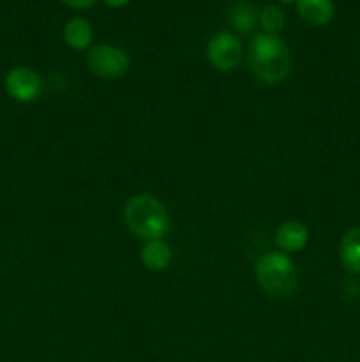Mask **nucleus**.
<instances>
[{
    "label": "nucleus",
    "mask_w": 360,
    "mask_h": 362,
    "mask_svg": "<svg viewBox=\"0 0 360 362\" xmlns=\"http://www.w3.org/2000/svg\"><path fill=\"white\" fill-rule=\"evenodd\" d=\"M124 225L138 239H162L169 230V216L161 200L152 194H134L124 205Z\"/></svg>",
    "instance_id": "f257e3e1"
},
{
    "label": "nucleus",
    "mask_w": 360,
    "mask_h": 362,
    "mask_svg": "<svg viewBox=\"0 0 360 362\" xmlns=\"http://www.w3.org/2000/svg\"><path fill=\"white\" fill-rule=\"evenodd\" d=\"M256 279L260 288L274 299H286L299 286V272L292 258L281 251H268L256 260Z\"/></svg>",
    "instance_id": "f03ea898"
},
{
    "label": "nucleus",
    "mask_w": 360,
    "mask_h": 362,
    "mask_svg": "<svg viewBox=\"0 0 360 362\" xmlns=\"http://www.w3.org/2000/svg\"><path fill=\"white\" fill-rule=\"evenodd\" d=\"M87 66L92 74L102 80H119L129 71L131 59L119 46L97 45L88 52Z\"/></svg>",
    "instance_id": "7ed1b4c3"
},
{
    "label": "nucleus",
    "mask_w": 360,
    "mask_h": 362,
    "mask_svg": "<svg viewBox=\"0 0 360 362\" xmlns=\"http://www.w3.org/2000/svg\"><path fill=\"white\" fill-rule=\"evenodd\" d=\"M207 59L217 71H233L242 60V45L232 32H217L207 45Z\"/></svg>",
    "instance_id": "20e7f679"
},
{
    "label": "nucleus",
    "mask_w": 360,
    "mask_h": 362,
    "mask_svg": "<svg viewBox=\"0 0 360 362\" xmlns=\"http://www.w3.org/2000/svg\"><path fill=\"white\" fill-rule=\"evenodd\" d=\"M7 94L20 103H32L41 95L42 80L30 67H14L6 76Z\"/></svg>",
    "instance_id": "39448f33"
},
{
    "label": "nucleus",
    "mask_w": 360,
    "mask_h": 362,
    "mask_svg": "<svg viewBox=\"0 0 360 362\" xmlns=\"http://www.w3.org/2000/svg\"><path fill=\"white\" fill-rule=\"evenodd\" d=\"M251 69H253L254 76L267 85H277L288 78L289 71H292V55L288 52L281 53V55L274 57V59L261 60V62H249Z\"/></svg>",
    "instance_id": "423d86ee"
},
{
    "label": "nucleus",
    "mask_w": 360,
    "mask_h": 362,
    "mask_svg": "<svg viewBox=\"0 0 360 362\" xmlns=\"http://www.w3.org/2000/svg\"><path fill=\"white\" fill-rule=\"evenodd\" d=\"M309 243V230L302 221H284L275 232V244L284 253H299Z\"/></svg>",
    "instance_id": "0eeeda50"
},
{
    "label": "nucleus",
    "mask_w": 360,
    "mask_h": 362,
    "mask_svg": "<svg viewBox=\"0 0 360 362\" xmlns=\"http://www.w3.org/2000/svg\"><path fill=\"white\" fill-rule=\"evenodd\" d=\"M300 18L311 27H323L334 18L335 7L332 0H296Z\"/></svg>",
    "instance_id": "6e6552de"
},
{
    "label": "nucleus",
    "mask_w": 360,
    "mask_h": 362,
    "mask_svg": "<svg viewBox=\"0 0 360 362\" xmlns=\"http://www.w3.org/2000/svg\"><path fill=\"white\" fill-rule=\"evenodd\" d=\"M172 247H169L168 243H164L162 239L147 240L140 251L141 264L152 272L164 271V269L172 264Z\"/></svg>",
    "instance_id": "1a4fd4ad"
},
{
    "label": "nucleus",
    "mask_w": 360,
    "mask_h": 362,
    "mask_svg": "<svg viewBox=\"0 0 360 362\" xmlns=\"http://www.w3.org/2000/svg\"><path fill=\"white\" fill-rule=\"evenodd\" d=\"M288 52V46L282 39L274 34H256L251 41L249 48V62H261V60L274 59L281 53Z\"/></svg>",
    "instance_id": "9d476101"
},
{
    "label": "nucleus",
    "mask_w": 360,
    "mask_h": 362,
    "mask_svg": "<svg viewBox=\"0 0 360 362\" xmlns=\"http://www.w3.org/2000/svg\"><path fill=\"white\" fill-rule=\"evenodd\" d=\"M339 258L346 271L360 274V226L349 228L339 243Z\"/></svg>",
    "instance_id": "9b49d317"
},
{
    "label": "nucleus",
    "mask_w": 360,
    "mask_h": 362,
    "mask_svg": "<svg viewBox=\"0 0 360 362\" xmlns=\"http://www.w3.org/2000/svg\"><path fill=\"white\" fill-rule=\"evenodd\" d=\"M64 41L69 48L81 52L94 41V28L85 18H71L64 27Z\"/></svg>",
    "instance_id": "f8f14e48"
},
{
    "label": "nucleus",
    "mask_w": 360,
    "mask_h": 362,
    "mask_svg": "<svg viewBox=\"0 0 360 362\" xmlns=\"http://www.w3.org/2000/svg\"><path fill=\"white\" fill-rule=\"evenodd\" d=\"M258 20H260V13L249 2L235 4L232 7V13H229V23L240 34H247V32L254 30V27L258 25Z\"/></svg>",
    "instance_id": "ddd939ff"
},
{
    "label": "nucleus",
    "mask_w": 360,
    "mask_h": 362,
    "mask_svg": "<svg viewBox=\"0 0 360 362\" xmlns=\"http://www.w3.org/2000/svg\"><path fill=\"white\" fill-rule=\"evenodd\" d=\"M258 23L263 27L265 34H274L275 32L282 30L286 23L284 11L277 6H267L263 11H260V20Z\"/></svg>",
    "instance_id": "4468645a"
},
{
    "label": "nucleus",
    "mask_w": 360,
    "mask_h": 362,
    "mask_svg": "<svg viewBox=\"0 0 360 362\" xmlns=\"http://www.w3.org/2000/svg\"><path fill=\"white\" fill-rule=\"evenodd\" d=\"M66 6L73 7V9H87V7L94 6L97 0H62Z\"/></svg>",
    "instance_id": "2eb2a0df"
},
{
    "label": "nucleus",
    "mask_w": 360,
    "mask_h": 362,
    "mask_svg": "<svg viewBox=\"0 0 360 362\" xmlns=\"http://www.w3.org/2000/svg\"><path fill=\"white\" fill-rule=\"evenodd\" d=\"M102 2L109 7H122L126 6V4H129L131 0H102Z\"/></svg>",
    "instance_id": "dca6fc26"
},
{
    "label": "nucleus",
    "mask_w": 360,
    "mask_h": 362,
    "mask_svg": "<svg viewBox=\"0 0 360 362\" xmlns=\"http://www.w3.org/2000/svg\"><path fill=\"white\" fill-rule=\"evenodd\" d=\"M279 2H282V4H293V2H295L296 4V0H279Z\"/></svg>",
    "instance_id": "f3484780"
}]
</instances>
